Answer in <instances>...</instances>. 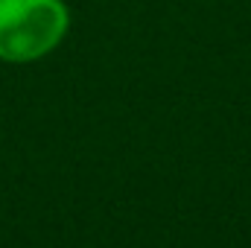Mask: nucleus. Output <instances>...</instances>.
I'll list each match as a JSON object with an SVG mask.
<instances>
[{"instance_id": "obj_1", "label": "nucleus", "mask_w": 251, "mask_h": 248, "mask_svg": "<svg viewBox=\"0 0 251 248\" xmlns=\"http://www.w3.org/2000/svg\"><path fill=\"white\" fill-rule=\"evenodd\" d=\"M70 32L64 0H0V62L32 64L62 47Z\"/></svg>"}]
</instances>
